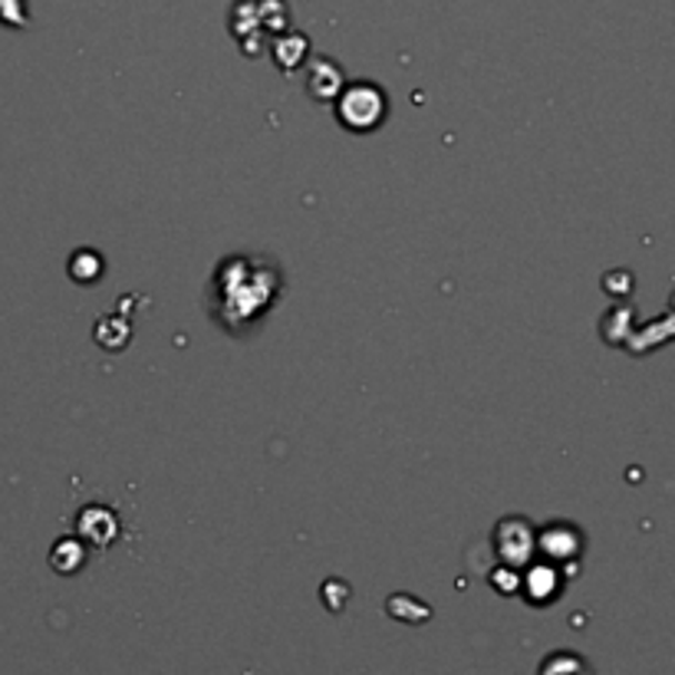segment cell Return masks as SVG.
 <instances>
[{"mask_svg":"<svg viewBox=\"0 0 675 675\" xmlns=\"http://www.w3.org/2000/svg\"><path fill=\"white\" fill-rule=\"evenodd\" d=\"M541 675H593V669L577 653H554V656L544 659Z\"/></svg>","mask_w":675,"mask_h":675,"instance_id":"obj_1","label":"cell"}]
</instances>
